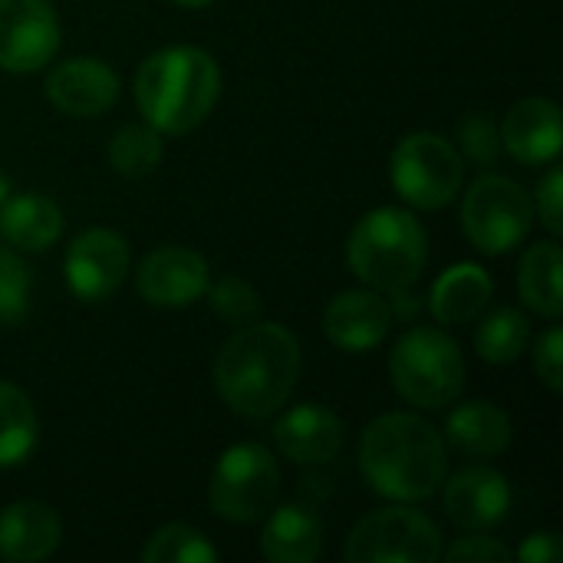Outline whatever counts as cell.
<instances>
[{"instance_id": "obj_21", "label": "cell", "mask_w": 563, "mask_h": 563, "mask_svg": "<svg viewBox=\"0 0 563 563\" xmlns=\"http://www.w3.org/2000/svg\"><path fill=\"white\" fill-rule=\"evenodd\" d=\"M492 294H495V284L485 274V267L465 261L439 274L429 294V310L442 327H462L485 313V307L492 303Z\"/></svg>"}, {"instance_id": "obj_16", "label": "cell", "mask_w": 563, "mask_h": 563, "mask_svg": "<svg viewBox=\"0 0 563 563\" xmlns=\"http://www.w3.org/2000/svg\"><path fill=\"white\" fill-rule=\"evenodd\" d=\"M498 132L501 148H508L525 165H548L561 155V109L544 96H528L515 102Z\"/></svg>"}, {"instance_id": "obj_30", "label": "cell", "mask_w": 563, "mask_h": 563, "mask_svg": "<svg viewBox=\"0 0 563 563\" xmlns=\"http://www.w3.org/2000/svg\"><path fill=\"white\" fill-rule=\"evenodd\" d=\"M459 145L478 168H492L501 155V132L488 115L472 112L459 125Z\"/></svg>"}, {"instance_id": "obj_33", "label": "cell", "mask_w": 563, "mask_h": 563, "mask_svg": "<svg viewBox=\"0 0 563 563\" xmlns=\"http://www.w3.org/2000/svg\"><path fill=\"white\" fill-rule=\"evenodd\" d=\"M538 214H541V224L561 238L563 231V172L561 168H551L541 185H538Z\"/></svg>"}, {"instance_id": "obj_20", "label": "cell", "mask_w": 563, "mask_h": 563, "mask_svg": "<svg viewBox=\"0 0 563 563\" xmlns=\"http://www.w3.org/2000/svg\"><path fill=\"white\" fill-rule=\"evenodd\" d=\"M323 521L300 505H280L264 515L261 551L274 563H313L323 554Z\"/></svg>"}, {"instance_id": "obj_31", "label": "cell", "mask_w": 563, "mask_h": 563, "mask_svg": "<svg viewBox=\"0 0 563 563\" xmlns=\"http://www.w3.org/2000/svg\"><path fill=\"white\" fill-rule=\"evenodd\" d=\"M534 373L538 379L551 389V393H561L563 389V330L561 327H551L538 346H534Z\"/></svg>"}, {"instance_id": "obj_7", "label": "cell", "mask_w": 563, "mask_h": 563, "mask_svg": "<svg viewBox=\"0 0 563 563\" xmlns=\"http://www.w3.org/2000/svg\"><path fill=\"white\" fill-rule=\"evenodd\" d=\"M465 181L459 148L435 132H412L393 152V185L399 198L419 211L445 208Z\"/></svg>"}, {"instance_id": "obj_25", "label": "cell", "mask_w": 563, "mask_h": 563, "mask_svg": "<svg viewBox=\"0 0 563 563\" xmlns=\"http://www.w3.org/2000/svg\"><path fill=\"white\" fill-rule=\"evenodd\" d=\"M528 340H531V323L515 307H501V310L488 313L478 323V330H475V350H478V356L488 360V363H495V366L515 363L528 350Z\"/></svg>"}, {"instance_id": "obj_15", "label": "cell", "mask_w": 563, "mask_h": 563, "mask_svg": "<svg viewBox=\"0 0 563 563\" xmlns=\"http://www.w3.org/2000/svg\"><path fill=\"white\" fill-rule=\"evenodd\" d=\"M274 442L297 465H330L343 449V422L327 406L303 402L274 422Z\"/></svg>"}, {"instance_id": "obj_34", "label": "cell", "mask_w": 563, "mask_h": 563, "mask_svg": "<svg viewBox=\"0 0 563 563\" xmlns=\"http://www.w3.org/2000/svg\"><path fill=\"white\" fill-rule=\"evenodd\" d=\"M563 558L561 538L554 531H541L525 538V544L518 548V561L525 563H558Z\"/></svg>"}, {"instance_id": "obj_9", "label": "cell", "mask_w": 563, "mask_h": 563, "mask_svg": "<svg viewBox=\"0 0 563 563\" xmlns=\"http://www.w3.org/2000/svg\"><path fill=\"white\" fill-rule=\"evenodd\" d=\"M343 558L350 563H432L442 558V531L416 508H383L350 531Z\"/></svg>"}, {"instance_id": "obj_4", "label": "cell", "mask_w": 563, "mask_h": 563, "mask_svg": "<svg viewBox=\"0 0 563 563\" xmlns=\"http://www.w3.org/2000/svg\"><path fill=\"white\" fill-rule=\"evenodd\" d=\"M426 257V228L402 208H376L363 214L346 241V264L379 294L409 290L419 280Z\"/></svg>"}, {"instance_id": "obj_35", "label": "cell", "mask_w": 563, "mask_h": 563, "mask_svg": "<svg viewBox=\"0 0 563 563\" xmlns=\"http://www.w3.org/2000/svg\"><path fill=\"white\" fill-rule=\"evenodd\" d=\"M178 7H191V10H198V7H208L211 0H175Z\"/></svg>"}, {"instance_id": "obj_36", "label": "cell", "mask_w": 563, "mask_h": 563, "mask_svg": "<svg viewBox=\"0 0 563 563\" xmlns=\"http://www.w3.org/2000/svg\"><path fill=\"white\" fill-rule=\"evenodd\" d=\"M7 198H10V181H7V178L0 175V205H3Z\"/></svg>"}, {"instance_id": "obj_6", "label": "cell", "mask_w": 563, "mask_h": 563, "mask_svg": "<svg viewBox=\"0 0 563 563\" xmlns=\"http://www.w3.org/2000/svg\"><path fill=\"white\" fill-rule=\"evenodd\" d=\"M277 492L280 468L274 455L257 442H241L218 459L208 485V501L218 518L231 525H254L264 521V515L274 508Z\"/></svg>"}, {"instance_id": "obj_29", "label": "cell", "mask_w": 563, "mask_h": 563, "mask_svg": "<svg viewBox=\"0 0 563 563\" xmlns=\"http://www.w3.org/2000/svg\"><path fill=\"white\" fill-rule=\"evenodd\" d=\"M30 310V271L13 251H0V323H20Z\"/></svg>"}, {"instance_id": "obj_19", "label": "cell", "mask_w": 563, "mask_h": 563, "mask_svg": "<svg viewBox=\"0 0 563 563\" xmlns=\"http://www.w3.org/2000/svg\"><path fill=\"white\" fill-rule=\"evenodd\" d=\"M442 439L449 449H455L468 459H498L511 445L515 426L501 406L475 399V402H462L449 416Z\"/></svg>"}, {"instance_id": "obj_2", "label": "cell", "mask_w": 563, "mask_h": 563, "mask_svg": "<svg viewBox=\"0 0 563 563\" xmlns=\"http://www.w3.org/2000/svg\"><path fill=\"white\" fill-rule=\"evenodd\" d=\"M360 468L376 495L389 501H426L449 475V445L429 419L389 412L366 426Z\"/></svg>"}, {"instance_id": "obj_1", "label": "cell", "mask_w": 563, "mask_h": 563, "mask_svg": "<svg viewBox=\"0 0 563 563\" xmlns=\"http://www.w3.org/2000/svg\"><path fill=\"white\" fill-rule=\"evenodd\" d=\"M300 379V343L280 323L238 330L214 356V389L244 419L280 412Z\"/></svg>"}, {"instance_id": "obj_11", "label": "cell", "mask_w": 563, "mask_h": 563, "mask_svg": "<svg viewBox=\"0 0 563 563\" xmlns=\"http://www.w3.org/2000/svg\"><path fill=\"white\" fill-rule=\"evenodd\" d=\"M63 274H66V287L73 290V297L86 303H99L112 297L129 274L125 238L109 228L82 231L66 251Z\"/></svg>"}, {"instance_id": "obj_10", "label": "cell", "mask_w": 563, "mask_h": 563, "mask_svg": "<svg viewBox=\"0 0 563 563\" xmlns=\"http://www.w3.org/2000/svg\"><path fill=\"white\" fill-rule=\"evenodd\" d=\"M59 49V20L49 0H0V69L36 73Z\"/></svg>"}, {"instance_id": "obj_17", "label": "cell", "mask_w": 563, "mask_h": 563, "mask_svg": "<svg viewBox=\"0 0 563 563\" xmlns=\"http://www.w3.org/2000/svg\"><path fill=\"white\" fill-rule=\"evenodd\" d=\"M393 327L389 303L373 290H346L336 300H330L323 313V333L333 346L346 353H366L386 340Z\"/></svg>"}, {"instance_id": "obj_13", "label": "cell", "mask_w": 563, "mask_h": 563, "mask_svg": "<svg viewBox=\"0 0 563 563\" xmlns=\"http://www.w3.org/2000/svg\"><path fill=\"white\" fill-rule=\"evenodd\" d=\"M49 102L73 119H96L119 99V76L96 56H73L46 76Z\"/></svg>"}, {"instance_id": "obj_27", "label": "cell", "mask_w": 563, "mask_h": 563, "mask_svg": "<svg viewBox=\"0 0 563 563\" xmlns=\"http://www.w3.org/2000/svg\"><path fill=\"white\" fill-rule=\"evenodd\" d=\"M142 561L145 563H214L218 551L211 548V541L188 528V525H165L158 528L148 544L142 548Z\"/></svg>"}, {"instance_id": "obj_26", "label": "cell", "mask_w": 563, "mask_h": 563, "mask_svg": "<svg viewBox=\"0 0 563 563\" xmlns=\"http://www.w3.org/2000/svg\"><path fill=\"white\" fill-rule=\"evenodd\" d=\"M162 155H165L162 132L152 129L148 122L145 125H139V122L122 125L109 142V165L125 178L152 175L162 165Z\"/></svg>"}, {"instance_id": "obj_28", "label": "cell", "mask_w": 563, "mask_h": 563, "mask_svg": "<svg viewBox=\"0 0 563 563\" xmlns=\"http://www.w3.org/2000/svg\"><path fill=\"white\" fill-rule=\"evenodd\" d=\"M208 303L211 310L221 317V320H231V323H251L257 313H261V297L257 290L241 280V277H221V280H208Z\"/></svg>"}, {"instance_id": "obj_24", "label": "cell", "mask_w": 563, "mask_h": 563, "mask_svg": "<svg viewBox=\"0 0 563 563\" xmlns=\"http://www.w3.org/2000/svg\"><path fill=\"white\" fill-rule=\"evenodd\" d=\"M40 439V422L30 396L0 379V468L23 465L30 452L36 449Z\"/></svg>"}, {"instance_id": "obj_22", "label": "cell", "mask_w": 563, "mask_h": 563, "mask_svg": "<svg viewBox=\"0 0 563 563\" xmlns=\"http://www.w3.org/2000/svg\"><path fill=\"white\" fill-rule=\"evenodd\" d=\"M0 234L20 251H46L63 234V211L46 195H13L0 205Z\"/></svg>"}, {"instance_id": "obj_8", "label": "cell", "mask_w": 563, "mask_h": 563, "mask_svg": "<svg viewBox=\"0 0 563 563\" xmlns=\"http://www.w3.org/2000/svg\"><path fill=\"white\" fill-rule=\"evenodd\" d=\"M462 224L482 254L498 257L515 251L531 234L534 201L518 181L505 175H482L462 201Z\"/></svg>"}, {"instance_id": "obj_14", "label": "cell", "mask_w": 563, "mask_h": 563, "mask_svg": "<svg viewBox=\"0 0 563 563\" xmlns=\"http://www.w3.org/2000/svg\"><path fill=\"white\" fill-rule=\"evenodd\" d=\"M445 485V511L465 531H488L511 511V485L501 472L475 465L452 475Z\"/></svg>"}, {"instance_id": "obj_3", "label": "cell", "mask_w": 563, "mask_h": 563, "mask_svg": "<svg viewBox=\"0 0 563 563\" xmlns=\"http://www.w3.org/2000/svg\"><path fill=\"white\" fill-rule=\"evenodd\" d=\"M221 96V69L201 46H165L135 73V106L162 135L198 129Z\"/></svg>"}, {"instance_id": "obj_23", "label": "cell", "mask_w": 563, "mask_h": 563, "mask_svg": "<svg viewBox=\"0 0 563 563\" xmlns=\"http://www.w3.org/2000/svg\"><path fill=\"white\" fill-rule=\"evenodd\" d=\"M563 254L558 241H538L528 247L521 271H518V290L528 310L538 317L558 320L563 313Z\"/></svg>"}, {"instance_id": "obj_5", "label": "cell", "mask_w": 563, "mask_h": 563, "mask_svg": "<svg viewBox=\"0 0 563 563\" xmlns=\"http://www.w3.org/2000/svg\"><path fill=\"white\" fill-rule=\"evenodd\" d=\"M389 376L406 402L435 412L462 396L465 356L445 330L416 327L396 343L389 360Z\"/></svg>"}, {"instance_id": "obj_32", "label": "cell", "mask_w": 563, "mask_h": 563, "mask_svg": "<svg viewBox=\"0 0 563 563\" xmlns=\"http://www.w3.org/2000/svg\"><path fill=\"white\" fill-rule=\"evenodd\" d=\"M449 563H508L511 548L498 544L495 538H462L449 551H442Z\"/></svg>"}, {"instance_id": "obj_12", "label": "cell", "mask_w": 563, "mask_h": 563, "mask_svg": "<svg viewBox=\"0 0 563 563\" xmlns=\"http://www.w3.org/2000/svg\"><path fill=\"white\" fill-rule=\"evenodd\" d=\"M211 280L208 261L191 247H155L135 274V287L145 303L178 310L205 297Z\"/></svg>"}, {"instance_id": "obj_18", "label": "cell", "mask_w": 563, "mask_h": 563, "mask_svg": "<svg viewBox=\"0 0 563 563\" xmlns=\"http://www.w3.org/2000/svg\"><path fill=\"white\" fill-rule=\"evenodd\" d=\"M63 541L59 515L43 501H16L0 511V558L36 563L56 554Z\"/></svg>"}]
</instances>
